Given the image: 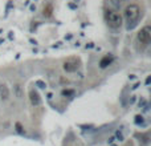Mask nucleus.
I'll use <instances>...</instances> for the list:
<instances>
[{"mask_svg":"<svg viewBox=\"0 0 151 146\" xmlns=\"http://www.w3.org/2000/svg\"><path fill=\"white\" fill-rule=\"evenodd\" d=\"M105 20H106L107 25L114 29L119 28L121 25H122V17H121V15L117 11L110 10V8H107L105 11Z\"/></svg>","mask_w":151,"mask_h":146,"instance_id":"nucleus-1","label":"nucleus"},{"mask_svg":"<svg viewBox=\"0 0 151 146\" xmlns=\"http://www.w3.org/2000/svg\"><path fill=\"white\" fill-rule=\"evenodd\" d=\"M139 13H141V10L137 4H130L125 8V17L129 23H134L137 19L139 17Z\"/></svg>","mask_w":151,"mask_h":146,"instance_id":"nucleus-2","label":"nucleus"},{"mask_svg":"<svg viewBox=\"0 0 151 146\" xmlns=\"http://www.w3.org/2000/svg\"><path fill=\"white\" fill-rule=\"evenodd\" d=\"M138 41L143 45H148L151 41V27L145 25L141 31L138 32Z\"/></svg>","mask_w":151,"mask_h":146,"instance_id":"nucleus-3","label":"nucleus"},{"mask_svg":"<svg viewBox=\"0 0 151 146\" xmlns=\"http://www.w3.org/2000/svg\"><path fill=\"white\" fill-rule=\"evenodd\" d=\"M64 69H65L66 72H76L77 69H78V61L77 60H68V61H65V64H64Z\"/></svg>","mask_w":151,"mask_h":146,"instance_id":"nucleus-4","label":"nucleus"},{"mask_svg":"<svg viewBox=\"0 0 151 146\" xmlns=\"http://www.w3.org/2000/svg\"><path fill=\"white\" fill-rule=\"evenodd\" d=\"M29 100H31L32 105H35V106L41 105V98H40V96H38V93L36 92V90L32 89L31 92H29Z\"/></svg>","mask_w":151,"mask_h":146,"instance_id":"nucleus-5","label":"nucleus"},{"mask_svg":"<svg viewBox=\"0 0 151 146\" xmlns=\"http://www.w3.org/2000/svg\"><path fill=\"white\" fill-rule=\"evenodd\" d=\"M113 61H114L113 55H106V56H105L104 59L100 61V66H101V68H106V66H109Z\"/></svg>","mask_w":151,"mask_h":146,"instance_id":"nucleus-6","label":"nucleus"},{"mask_svg":"<svg viewBox=\"0 0 151 146\" xmlns=\"http://www.w3.org/2000/svg\"><path fill=\"white\" fill-rule=\"evenodd\" d=\"M13 96H15L16 98H23V96H24V89H23L21 84L13 85Z\"/></svg>","mask_w":151,"mask_h":146,"instance_id":"nucleus-7","label":"nucleus"},{"mask_svg":"<svg viewBox=\"0 0 151 146\" xmlns=\"http://www.w3.org/2000/svg\"><path fill=\"white\" fill-rule=\"evenodd\" d=\"M8 97H10V89H8V86L5 84H0V98L5 101V100H8Z\"/></svg>","mask_w":151,"mask_h":146,"instance_id":"nucleus-8","label":"nucleus"},{"mask_svg":"<svg viewBox=\"0 0 151 146\" xmlns=\"http://www.w3.org/2000/svg\"><path fill=\"white\" fill-rule=\"evenodd\" d=\"M36 85H37L40 89H45V88H47V84H45L44 81H41V80H37V81H36Z\"/></svg>","mask_w":151,"mask_h":146,"instance_id":"nucleus-9","label":"nucleus"},{"mask_svg":"<svg viewBox=\"0 0 151 146\" xmlns=\"http://www.w3.org/2000/svg\"><path fill=\"white\" fill-rule=\"evenodd\" d=\"M143 117H142V116H137L135 117V124L137 125H141V124H143Z\"/></svg>","mask_w":151,"mask_h":146,"instance_id":"nucleus-10","label":"nucleus"},{"mask_svg":"<svg viewBox=\"0 0 151 146\" xmlns=\"http://www.w3.org/2000/svg\"><path fill=\"white\" fill-rule=\"evenodd\" d=\"M16 130H17V133H20V134L24 133V130H23V127L20 124H16Z\"/></svg>","mask_w":151,"mask_h":146,"instance_id":"nucleus-11","label":"nucleus"},{"mask_svg":"<svg viewBox=\"0 0 151 146\" xmlns=\"http://www.w3.org/2000/svg\"><path fill=\"white\" fill-rule=\"evenodd\" d=\"M115 137L118 138V141H123V136L119 133V131H117V134H115Z\"/></svg>","mask_w":151,"mask_h":146,"instance_id":"nucleus-12","label":"nucleus"},{"mask_svg":"<svg viewBox=\"0 0 151 146\" xmlns=\"http://www.w3.org/2000/svg\"><path fill=\"white\" fill-rule=\"evenodd\" d=\"M62 94L64 96H70V94H73V90H64Z\"/></svg>","mask_w":151,"mask_h":146,"instance_id":"nucleus-13","label":"nucleus"},{"mask_svg":"<svg viewBox=\"0 0 151 146\" xmlns=\"http://www.w3.org/2000/svg\"><path fill=\"white\" fill-rule=\"evenodd\" d=\"M150 80H151V77H150V76H148V77H147V80H146V84H150Z\"/></svg>","mask_w":151,"mask_h":146,"instance_id":"nucleus-14","label":"nucleus"},{"mask_svg":"<svg viewBox=\"0 0 151 146\" xmlns=\"http://www.w3.org/2000/svg\"><path fill=\"white\" fill-rule=\"evenodd\" d=\"M129 146H131V145H129Z\"/></svg>","mask_w":151,"mask_h":146,"instance_id":"nucleus-15","label":"nucleus"}]
</instances>
